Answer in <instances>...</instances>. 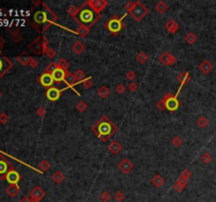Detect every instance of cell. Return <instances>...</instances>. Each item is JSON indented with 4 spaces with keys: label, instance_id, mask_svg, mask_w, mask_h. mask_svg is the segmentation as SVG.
<instances>
[{
    "label": "cell",
    "instance_id": "1",
    "mask_svg": "<svg viewBox=\"0 0 216 202\" xmlns=\"http://www.w3.org/2000/svg\"><path fill=\"white\" fill-rule=\"evenodd\" d=\"M92 132L101 141H106L117 132V127L108 116H101L100 119L92 127Z\"/></svg>",
    "mask_w": 216,
    "mask_h": 202
},
{
    "label": "cell",
    "instance_id": "2",
    "mask_svg": "<svg viewBox=\"0 0 216 202\" xmlns=\"http://www.w3.org/2000/svg\"><path fill=\"white\" fill-rule=\"evenodd\" d=\"M99 18H100V14H97L92 9H90L85 4V2L80 6L79 9H78V13L74 17L75 20L78 21L79 25H84V27H87L89 28L92 25H94Z\"/></svg>",
    "mask_w": 216,
    "mask_h": 202
},
{
    "label": "cell",
    "instance_id": "3",
    "mask_svg": "<svg viewBox=\"0 0 216 202\" xmlns=\"http://www.w3.org/2000/svg\"><path fill=\"white\" fill-rule=\"evenodd\" d=\"M125 17V15H123L122 17H120V18H117V17L111 18L110 20H108L106 23H104V28H106L112 35H117L123 28L121 20Z\"/></svg>",
    "mask_w": 216,
    "mask_h": 202
},
{
    "label": "cell",
    "instance_id": "4",
    "mask_svg": "<svg viewBox=\"0 0 216 202\" xmlns=\"http://www.w3.org/2000/svg\"><path fill=\"white\" fill-rule=\"evenodd\" d=\"M148 12L149 9L144 4H142L140 1H136V6H135L134 9L130 13V15L135 21H140L148 14Z\"/></svg>",
    "mask_w": 216,
    "mask_h": 202
},
{
    "label": "cell",
    "instance_id": "5",
    "mask_svg": "<svg viewBox=\"0 0 216 202\" xmlns=\"http://www.w3.org/2000/svg\"><path fill=\"white\" fill-rule=\"evenodd\" d=\"M12 170H14L13 164L9 162L6 156L0 154V180L6 179L8 173Z\"/></svg>",
    "mask_w": 216,
    "mask_h": 202
},
{
    "label": "cell",
    "instance_id": "6",
    "mask_svg": "<svg viewBox=\"0 0 216 202\" xmlns=\"http://www.w3.org/2000/svg\"><path fill=\"white\" fill-rule=\"evenodd\" d=\"M13 68V62L6 56L0 55V79Z\"/></svg>",
    "mask_w": 216,
    "mask_h": 202
},
{
    "label": "cell",
    "instance_id": "7",
    "mask_svg": "<svg viewBox=\"0 0 216 202\" xmlns=\"http://www.w3.org/2000/svg\"><path fill=\"white\" fill-rule=\"evenodd\" d=\"M85 4L97 14H100V12L108 6V2L106 0H89L85 2Z\"/></svg>",
    "mask_w": 216,
    "mask_h": 202
},
{
    "label": "cell",
    "instance_id": "8",
    "mask_svg": "<svg viewBox=\"0 0 216 202\" xmlns=\"http://www.w3.org/2000/svg\"><path fill=\"white\" fill-rule=\"evenodd\" d=\"M38 81H39L40 84L42 85V86L44 87H52L54 84V78L53 76H52V74H47V73H43L42 75H40L39 79H38Z\"/></svg>",
    "mask_w": 216,
    "mask_h": 202
},
{
    "label": "cell",
    "instance_id": "9",
    "mask_svg": "<svg viewBox=\"0 0 216 202\" xmlns=\"http://www.w3.org/2000/svg\"><path fill=\"white\" fill-rule=\"evenodd\" d=\"M46 196V192L41 189L40 186H35L32 191L30 192V197L34 202H40L42 198Z\"/></svg>",
    "mask_w": 216,
    "mask_h": 202
},
{
    "label": "cell",
    "instance_id": "10",
    "mask_svg": "<svg viewBox=\"0 0 216 202\" xmlns=\"http://www.w3.org/2000/svg\"><path fill=\"white\" fill-rule=\"evenodd\" d=\"M41 37H37L36 39L33 40V42H31V44L28 46V49L36 55H40L42 54V42H41Z\"/></svg>",
    "mask_w": 216,
    "mask_h": 202
},
{
    "label": "cell",
    "instance_id": "11",
    "mask_svg": "<svg viewBox=\"0 0 216 202\" xmlns=\"http://www.w3.org/2000/svg\"><path fill=\"white\" fill-rule=\"evenodd\" d=\"M63 90H58L55 86H52L50 89H47V97L50 101H57L61 96V93H62Z\"/></svg>",
    "mask_w": 216,
    "mask_h": 202
},
{
    "label": "cell",
    "instance_id": "12",
    "mask_svg": "<svg viewBox=\"0 0 216 202\" xmlns=\"http://www.w3.org/2000/svg\"><path fill=\"white\" fill-rule=\"evenodd\" d=\"M159 61L165 65H172L176 62V58L169 52H163L159 56Z\"/></svg>",
    "mask_w": 216,
    "mask_h": 202
},
{
    "label": "cell",
    "instance_id": "13",
    "mask_svg": "<svg viewBox=\"0 0 216 202\" xmlns=\"http://www.w3.org/2000/svg\"><path fill=\"white\" fill-rule=\"evenodd\" d=\"M165 101H166V108L169 110L170 112H174L178 110V108L180 106V102L178 99H177L176 96L171 97V98L167 99V100Z\"/></svg>",
    "mask_w": 216,
    "mask_h": 202
},
{
    "label": "cell",
    "instance_id": "14",
    "mask_svg": "<svg viewBox=\"0 0 216 202\" xmlns=\"http://www.w3.org/2000/svg\"><path fill=\"white\" fill-rule=\"evenodd\" d=\"M118 167H119V170L121 171L122 173H125V174H128V173H130L131 171L134 168V164L132 163V161L130 160V159H122L121 161L119 162V164H118Z\"/></svg>",
    "mask_w": 216,
    "mask_h": 202
},
{
    "label": "cell",
    "instance_id": "15",
    "mask_svg": "<svg viewBox=\"0 0 216 202\" xmlns=\"http://www.w3.org/2000/svg\"><path fill=\"white\" fill-rule=\"evenodd\" d=\"M20 179H21L20 174H19L17 171H15V170L9 171V172L8 173V175H6V180L9 182V184H17L18 182L20 181Z\"/></svg>",
    "mask_w": 216,
    "mask_h": 202
},
{
    "label": "cell",
    "instance_id": "16",
    "mask_svg": "<svg viewBox=\"0 0 216 202\" xmlns=\"http://www.w3.org/2000/svg\"><path fill=\"white\" fill-rule=\"evenodd\" d=\"M34 21L37 24H43V23L47 22V17L46 11H37L34 14Z\"/></svg>",
    "mask_w": 216,
    "mask_h": 202
},
{
    "label": "cell",
    "instance_id": "17",
    "mask_svg": "<svg viewBox=\"0 0 216 202\" xmlns=\"http://www.w3.org/2000/svg\"><path fill=\"white\" fill-rule=\"evenodd\" d=\"M187 184H188V179H186V178L180 176V177L178 178V180L176 181V183H175V185H174V189L176 192H178V193H181V192L186 189Z\"/></svg>",
    "mask_w": 216,
    "mask_h": 202
},
{
    "label": "cell",
    "instance_id": "18",
    "mask_svg": "<svg viewBox=\"0 0 216 202\" xmlns=\"http://www.w3.org/2000/svg\"><path fill=\"white\" fill-rule=\"evenodd\" d=\"M42 4H43V6L46 8L44 11H46L47 17V24H52V23H54L57 20V15H56L55 13H54L53 11H52L51 9L49 8V6H47L46 3H42Z\"/></svg>",
    "mask_w": 216,
    "mask_h": 202
},
{
    "label": "cell",
    "instance_id": "19",
    "mask_svg": "<svg viewBox=\"0 0 216 202\" xmlns=\"http://www.w3.org/2000/svg\"><path fill=\"white\" fill-rule=\"evenodd\" d=\"M121 149H122L121 144H120L117 140H114V141H112L108 146V149L113 154V155H117L118 153H120Z\"/></svg>",
    "mask_w": 216,
    "mask_h": 202
},
{
    "label": "cell",
    "instance_id": "20",
    "mask_svg": "<svg viewBox=\"0 0 216 202\" xmlns=\"http://www.w3.org/2000/svg\"><path fill=\"white\" fill-rule=\"evenodd\" d=\"M19 192H20V187H19L18 184H9L6 189V193L8 194L9 197H12V198L17 196Z\"/></svg>",
    "mask_w": 216,
    "mask_h": 202
},
{
    "label": "cell",
    "instance_id": "21",
    "mask_svg": "<svg viewBox=\"0 0 216 202\" xmlns=\"http://www.w3.org/2000/svg\"><path fill=\"white\" fill-rule=\"evenodd\" d=\"M65 74L66 72L61 68H57L56 71H54L52 76L54 78V81L56 82H61V81H65Z\"/></svg>",
    "mask_w": 216,
    "mask_h": 202
},
{
    "label": "cell",
    "instance_id": "22",
    "mask_svg": "<svg viewBox=\"0 0 216 202\" xmlns=\"http://www.w3.org/2000/svg\"><path fill=\"white\" fill-rule=\"evenodd\" d=\"M166 28L171 34H175L178 31V23L175 20H173V19H171V20H169L166 23Z\"/></svg>",
    "mask_w": 216,
    "mask_h": 202
},
{
    "label": "cell",
    "instance_id": "23",
    "mask_svg": "<svg viewBox=\"0 0 216 202\" xmlns=\"http://www.w3.org/2000/svg\"><path fill=\"white\" fill-rule=\"evenodd\" d=\"M199 70H200L203 74H209L213 70V64L210 62V61L205 60L199 64Z\"/></svg>",
    "mask_w": 216,
    "mask_h": 202
},
{
    "label": "cell",
    "instance_id": "24",
    "mask_svg": "<svg viewBox=\"0 0 216 202\" xmlns=\"http://www.w3.org/2000/svg\"><path fill=\"white\" fill-rule=\"evenodd\" d=\"M177 79H178V81L180 82V89H181L182 85L187 84L188 82H190V80H191V77H190L189 73L188 72H181L178 75V77H177Z\"/></svg>",
    "mask_w": 216,
    "mask_h": 202
},
{
    "label": "cell",
    "instance_id": "25",
    "mask_svg": "<svg viewBox=\"0 0 216 202\" xmlns=\"http://www.w3.org/2000/svg\"><path fill=\"white\" fill-rule=\"evenodd\" d=\"M65 82L69 85V86H71V87L74 86L76 83H77V80H76L74 74H72V73H70V72H66L65 78Z\"/></svg>",
    "mask_w": 216,
    "mask_h": 202
},
{
    "label": "cell",
    "instance_id": "26",
    "mask_svg": "<svg viewBox=\"0 0 216 202\" xmlns=\"http://www.w3.org/2000/svg\"><path fill=\"white\" fill-rule=\"evenodd\" d=\"M152 184L155 187H161L163 184H165V179L161 175H155L151 180Z\"/></svg>",
    "mask_w": 216,
    "mask_h": 202
},
{
    "label": "cell",
    "instance_id": "27",
    "mask_svg": "<svg viewBox=\"0 0 216 202\" xmlns=\"http://www.w3.org/2000/svg\"><path fill=\"white\" fill-rule=\"evenodd\" d=\"M31 59H32V57L27 55V53H25V52H23V53L21 54L20 56L17 57L18 62L20 63V64H22V65H28V63H30Z\"/></svg>",
    "mask_w": 216,
    "mask_h": 202
},
{
    "label": "cell",
    "instance_id": "28",
    "mask_svg": "<svg viewBox=\"0 0 216 202\" xmlns=\"http://www.w3.org/2000/svg\"><path fill=\"white\" fill-rule=\"evenodd\" d=\"M84 49H85L84 44L82 43V42H80V41H76L75 43L72 46V51L74 52L75 54H77V55L81 54L82 52L84 51Z\"/></svg>",
    "mask_w": 216,
    "mask_h": 202
},
{
    "label": "cell",
    "instance_id": "29",
    "mask_svg": "<svg viewBox=\"0 0 216 202\" xmlns=\"http://www.w3.org/2000/svg\"><path fill=\"white\" fill-rule=\"evenodd\" d=\"M52 179H53V181L55 182V183L59 184L65 180V175H63V173L60 172V171H56V172L52 175Z\"/></svg>",
    "mask_w": 216,
    "mask_h": 202
},
{
    "label": "cell",
    "instance_id": "30",
    "mask_svg": "<svg viewBox=\"0 0 216 202\" xmlns=\"http://www.w3.org/2000/svg\"><path fill=\"white\" fill-rule=\"evenodd\" d=\"M168 9H169V6H167V3H166L165 1L157 2V3H156V6H155V9L158 12V13H160V14L165 13V12L167 11Z\"/></svg>",
    "mask_w": 216,
    "mask_h": 202
},
{
    "label": "cell",
    "instance_id": "31",
    "mask_svg": "<svg viewBox=\"0 0 216 202\" xmlns=\"http://www.w3.org/2000/svg\"><path fill=\"white\" fill-rule=\"evenodd\" d=\"M57 66H58V68H61V70L68 72V68H69V66H70V63H69V61L66 60V59L61 58V59H59V61L57 62Z\"/></svg>",
    "mask_w": 216,
    "mask_h": 202
},
{
    "label": "cell",
    "instance_id": "32",
    "mask_svg": "<svg viewBox=\"0 0 216 202\" xmlns=\"http://www.w3.org/2000/svg\"><path fill=\"white\" fill-rule=\"evenodd\" d=\"M89 32H90V28H87V27H84V25H79L77 28V31H76V33H77V35L78 36H80V37H85L88 34H89Z\"/></svg>",
    "mask_w": 216,
    "mask_h": 202
},
{
    "label": "cell",
    "instance_id": "33",
    "mask_svg": "<svg viewBox=\"0 0 216 202\" xmlns=\"http://www.w3.org/2000/svg\"><path fill=\"white\" fill-rule=\"evenodd\" d=\"M97 93H98V96L99 97H101V98H106V97H109L110 96V90L108 89L106 86H101L100 89H98V91H97Z\"/></svg>",
    "mask_w": 216,
    "mask_h": 202
},
{
    "label": "cell",
    "instance_id": "34",
    "mask_svg": "<svg viewBox=\"0 0 216 202\" xmlns=\"http://www.w3.org/2000/svg\"><path fill=\"white\" fill-rule=\"evenodd\" d=\"M184 40H186V42H188L189 44H193L197 41V36H196L194 33H188L187 36L184 37Z\"/></svg>",
    "mask_w": 216,
    "mask_h": 202
},
{
    "label": "cell",
    "instance_id": "35",
    "mask_svg": "<svg viewBox=\"0 0 216 202\" xmlns=\"http://www.w3.org/2000/svg\"><path fill=\"white\" fill-rule=\"evenodd\" d=\"M136 59H137V61L140 63V64H144V63L149 60V57L146 53H144V52H140V53L137 55Z\"/></svg>",
    "mask_w": 216,
    "mask_h": 202
},
{
    "label": "cell",
    "instance_id": "36",
    "mask_svg": "<svg viewBox=\"0 0 216 202\" xmlns=\"http://www.w3.org/2000/svg\"><path fill=\"white\" fill-rule=\"evenodd\" d=\"M208 124H209V121H208L207 118L205 117V116H201V117L198 118L197 125L200 127V129H206V127H208Z\"/></svg>",
    "mask_w": 216,
    "mask_h": 202
},
{
    "label": "cell",
    "instance_id": "37",
    "mask_svg": "<svg viewBox=\"0 0 216 202\" xmlns=\"http://www.w3.org/2000/svg\"><path fill=\"white\" fill-rule=\"evenodd\" d=\"M75 78H76V80H77V82H84V80L85 79V74H84V72L82 70H77L75 72Z\"/></svg>",
    "mask_w": 216,
    "mask_h": 202
},
{
    "label": "cell",
    "instance_id": "38",
    "mask_svg": "<svg viewBox=\"0 0 216 202\" xmlns=\"http://www.w3.org/2000/svg\"><path fill=\"white\" fill-rule=\"evenodd\" d=\"M57 68H58V66H57V63H56V62H51V63H49V64L47 65V68H46V71H44V73H47V74H53L54 71H56Z\"/></svg>",
    "mask_w": 216,
    "mask_h": 202
},
{
    "label": "cell",
    "instance_id": "39",
    "mask_svg": "<svg viewBox=\"0 0 216 202\" xmlns=\"http://www.w3.org/2000/svg\"><path fill=\"white\" fill-rule=\"evenodd\" d=\"M99 199H100V201H102V202H109L111 199H112V196H111V194L109 193V192L103 191L102 193L100 194V196H99Z\"/></svg>",
    "mask_w": 216,
    "mask_h": 202
},
{
    "label": "cell",
    "instance_id": "40",
    "mask_svg": "<svg viewBox=\"0 0 216 202\" xmlns=\"http://www.w3.org/2000/svg\"><path fill=\"white\" fill-rule=\"evenodd\" d=\"M76 110L78 112H80V113H84L88 110V104L85 103L84 101H79L77 104H76Z\"/></svg>",
    "mask_w": 216,
    "mask_h": 202
},
{
    "label": "cell",
    "instance_id": "41",
    "mask_svg": "<svg viewBox=\"0 0 216 202\" xmlns=\"http://www.w3.org/2000/svg\"><path fill=\"white\" fill-rule=\"evenodd\" d=\"M12 39H13L14 42H16V43H19V42L22 40V36H21V34L19 33L18 30L12 32Z\"/></svg>",
    "mask_w": 216,
    "mask_h": 202
},
{
    "label": "cell",
    "instance_id": "42",
    "mask_svg": "<svg viewBox=\"0 0 216 202\" xmlns=\"http://www.w3.org/2000/svg\"><path fill=\"white\" fill-rule=\"evenodd\" d=\"M125 199V195L121 191H117L114 195V200L116 202H122Z\"/></svg>",
    "mask_w": 216,
    "mask_h": 202
},
{
    "label": "cell",
    "instance_id": "43",
    "mask_svg": "<svg viewBox=\"0 0 216 202\" xmlns=\"http://www.w3.org/2000/svg\"><path fill=\"white\" fill-rule=\"evenodd\" d=\"M182 143H184V140H182V138L180 136H175L172 139V144L175 147H179Z\"/></svg>",
    "mask_w": 216,
    "mask_h": 202
},
{
    "label": "cell",
    "instance_id": "44",
    "mask_svg": "<svg viewBox=\"0 0 216 202\" xmlns=\"http://www.w3.org/2000/svg\"><path fill=\"white\" fill-rule=\"evenodd\" d=\"M50 166H51V164H50V162L47 160H42L41 162L39 163V168L42 171V172L47 171L50 168Z\"/></svg>",
    "mask_w": 216,
    "mask_h": 202
},
{
    "label": "cell",
    "instance_id": "45",
    "mask_svg": "<svg viewBox=\"0 0 216 202\" xmlns=\"http://www.w3.org/2000/svg\"><path fill=\"white\" fill-rule=\"evenodd\" d=\"M135 6H136V2H134V1H129V2H127V3H125V9H127L128 13H129V14L131 13L133 9H134Z\"/></svg>",
    "mask_w": 216,
    "mask_h": 202
},
{
    "label": "cell",
    "instance_id": "46",
    "mask_svg": "<svg viewBox=\"0 0 216 202\" xmlns=\"http://www.w3.org/2000/svg\"><path fill=\"white\" fill-rule=\"evenodd\" d=\"M211 160H212V156L209 153H203V156H201V161L203 163H210Z\"/></svg>",
    "mask_w": 216,
    "mask_h": 202
},
{
    "label": "cell",
    "instance_id": "47",
    "mask_svg": "<svg viewBox=\"0 0 216 202\" xmlns=\"http://www.w3.org/2000/svg\"><path fill=\"white\" fill-rule=\"evenodd\" d=\"M9 120V117L6 113L0 114V123H1V124H6V123H8Z\"/></svg>",
    "mask_w": 216,
    "mask_h": 202
},
{
    "label": "cell",
    "instance_id": "48",
    "mask_svg": "<svg viewBox=\"0 0 216 202\" xmlns=\"http://www.w3.org/2000/svg\"><path fill=\"white\" fill-rule=\"evenodd\" d=\"M78 9H77L75 6H71L70 8H69L68 12H69V14H70V15L72 16L73 18H74L75 16H76V14L78 13Z\"/></svg>",
    "mask_w": 216,
    "mask_h": 202
},
{
    "label": "cell",
    "instance_id": "49",
    "mask_svg": "<svg viewBox=\"0 0 216 202\" xmlns=\"http://www.w3.org/2000/svg\"><path fill=\"white\" fill-rule=\"evenodd\" d=\"M84 85L85 89H90V87H92V85H93V80H92V78H85L84 80Z\"/></svg>",
    "mask_w": 216,
    "mask_h": 202
},
{
    "label": "cell",
    "instance_id": "50",
    "mask_svg": "<svg viewBox=\"0 0 216 202\" xmlns=\"http://www.w3.org/2000/svg\"><path fill=\"white\" fill-rule=\"evenodd\" d=\"M115 91H116V93H118L119 95H122L123 93L125 92V86L123 84H118L117 86L115 87Z\"/></svg>",
    "mask_w": 216,
    "mask_h": 202
},
{
    "label": "cell",
    "instance_id": "51",
    "mask_svg": "<svg viewBox=\"0 0 216 202\" xmlns=\"http://www.w3.org/2000/svg\"><path fill=\"white\" fill-rule=\"evenodd\" d=\"M156 106H157V108L159 111H165L166 110V101L163 100H160V101H158L157 103H156Z\"/></svg>",
    "mask_w": 216,
    "mask_h": 202
},
{
    "label": "cell",
    "instance_id": "52",
    "mask_svg": "<svg viewBox=\"0 0 216 202\" xmlns=\"http://www.w3.org/2000/svg\"><path fill=\"white\" fill-rule=\"evenodd\" d=\"M129 90L131 91L132 93H135L138 90V84H137L136 82H134V81H132L131 83L129 84Z\"/></svg>",
    "mask_w": 216,
    "mask_h": 202
},
{
    "label": "cell",
    "instance_id": "53",
    "mask_svg": "<svg viewBox=\"0 0 216 202\" xmlns=\"http://www.w3.org/2000/svg\"><path fill=\"white\" fill-rule=\"evenodd\" d=\"M125 76H127V78L129 80H131V81H133V80L136 78V74H135L133 71H129V72H127V74H125Z\"/></svg>",
    "mask_w": 216,
    "mask_h": 202
},
{
    "label": "cell",
    "instance_id": "54",
    "mask_svg": "<svg viewBox=\"0 0 216 202\" xmlns=\"http://www.w3.org/2000/svg\"><path fill=\"white\" fill-rule=\"evenodd\" d=\"M46 55L49 57L50 59H52V58H54V57L56 56V51L54 49H49V51L47 52Z\"/></svg>",
    "mask_w": 216,
    "mask_h": 202
},
{
    "label": "cell",
    "instance_id": "55",
    "mask_svg": "<svg viewBox=\"0 0 216 202\" xmlns=\"http://www.w3.org/2000/svg\"><path fill=\"white\" fill-rule=\"evenodd\" d=\"M28 65H30L32 68H37V65H38V61H37V59H34V58H33V57H32V59H31V61H30V63H28Z\"/></svg>",
    "mask_w": 216,
    "mask_h": 202
},
{
    "label": "cell",
    "instance_id": "56",
    "mask_svg": "<svg viewBox=\"0 0 216 202\" xmlns=\"http://www.w3.org/2000/svg\"><path fill=\"white\" fill-rule=\"evenodd\" d=\"M191 172H190L189 170H184V172L181 173V177H184V178H186V179H188L189 180V178L191 177Z\"/></svg>",
    "mask_w": 216,
    "mask_h": 202
},
{
    "label": "cell",
    "instance_id": "57",
    "mask_svg": "<svg viewBox=\"0 0 216 202\" xmlns=\"http://www.w3.org/2000/svg\"><path fill=\"white\" fill-rule=\"evenodd\" d=\"M37 115L39 116V117H43V116L46 115V110H44L43 108H39L37 110Z\"/></svg>",
    "mask_w": 216,
    "mask_h": 202
},
{
    "label": "cell",
    "instance_id": "58",
    "mask_svg": "<svg viewBox=\"0 0 216 202\" xmlns=\"http://www.w3.org/2000/svg\"><path fill=\"white\" fill-rule=\"evenodd\" d=\"M4 44H6V40H4V38L0 37V54H1V51H2V49H3Z\"/></svg>",
    "mask_w": 216,
    "mask_h": 202
},
{
    "label": "cell",
    "instance_id": "59",
    "mask_svg": "<svg viewBox=\"0 0 216 202\" xmlns=\"http://www.w3.org/2000/svg\"><path fill=\"white\" fill-rule=\"evenodd\" d=\"M171 97H174V95L172 93H166L165 96H163V100H167V99L171 98Z\"/></svg>",
    "mask_w": 216,
    "mask_h": 202
},
{
    "label": "cell",
    "instance_id": "60",
    "mask_svg": "<svg viewBox=\"0 0 216 202\" xmlns=\"http://www.w3.org/2000/svg\"><path fill=\"white\" fill-rule=\"evenodd\" d=\"M19 202H34V201L31 199V197H23V198L21 199Z\"/></svg>",
    "mask_w": 216,
    "mask_h": 202
},
{
    "label": "cell",
    "instance_id": "61",
    "mask_svg": "<svg viewBox=\"0 0 216 202\" xmlns=\"http://www.w3.org/2000/svg\"><path fill=\"white\" fill-rule=\"evenodd\" d=\"M32 3H33V6H37L38 4H42V2L41 1H34V0H33Z\"/></svg>",
    "mask_w": 216,
    "mask_h": 202
},
{
    "label": "cell",
    "instance_id": "62",
    "mask_svg": "<svg viewBox=\"0 0 216 202\" xmlns=\"http://www.w3.org/2000/svg\"><path fill=\"white\" fill-rule=\"evenodd\" d=\"M2 96V93H1V91H0V97H1Z\"/></svg>",
    "mask_w": 216,
    "mask_h": 202
}]
</instances>
